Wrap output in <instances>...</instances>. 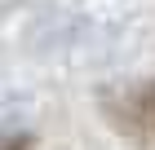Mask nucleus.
<instances>
[{
    "label": "nucleus",
    "instance_id": "nucleus-1",
    "mask_svg": "<svg viewBox=\"0 0 155 150\" xmlns=\"http://www.w3.org/2000/svg\"><path fill=\"white\" fill-rule=\"evenodd\" d=\"M124 110H129V119H133L137 128L155 132V80L133 84V88H129V97H124Z\"/></svg>",
    "mask_w": 155,
    "mask_h": 150
},
{
    "label": "nucleus",
    "instance_id": "nucleus-2",
    "mask_svg": "<svg viewBox=\"0 0 155 150\" xmlns=\"http://www.w3.org/2000/svg\"><path fill=\"white\" fill-rule=\"evenodd\" d=\"M0 150H36V132H0Z\"/></svg>",
    "mask_w": 155,
    "mask_h": 150
}]
</instances>
